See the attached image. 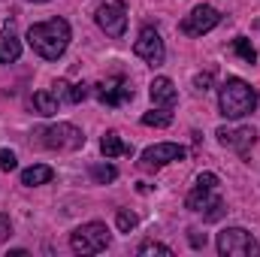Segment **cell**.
Returning a JSON list of instances; mask_svg holds the SVG:
<instances>
[{
    "label": "cell",
    "instance_id": "cell-11",
    "mask_svg": "<svg viewBox=\"0 0 260 257\" xmlns=\"http://www.w3.org/2000/svg\"><path fill=\"white\" fill-rule=\"evenodd\" d=\"M215 188H218V176H215V173H200V176H197L194 191L185 197V206H188L191 212H203V209L218 197Z\"/></svg>",
    "mask_w": 260,
    "mask_h": 257
},
{
    "label": "cell",
    "instance_id": "cell-7",
    "mask_svg": "<svg viewBox=\"0 0 260 257\" xmlns=\"http://www.w3.org/2000/svg\"><path fill=\"white\" fill-rule=\"evenodd\" d=\"M185 148L182 145H176V142H160V145H151V148H145L142 154H139V170H145V173H154V170H160V167H167V164H173V160H185Z\"/></svg>",
    "mask_w": 260,
    "mask_h": 257
},
{
    "label": "cell",
    "instance_id": "cell-29",
    "mask_svg": "<svg viewBox=\"0 0 260 257\" xmlns=\"http://www.w3.org/2000/svg\"><path fill=\"white\" fill-rule=\"evenodd\" d=\"M67 94H70V85H67L64 79H61V82H55V97H64V100H67Z\"/></svg>",
    "mask_w": 260,
    "mask_h": 257
},
{
    "label": "cell",
    "instance_id": "cell-20",
    "mask_svg": "<svg viewBox=\"0 0 260 257\" xmlns=\"http://www.w3.org/2000/svg\"><path fill=\"white\" fill-rule=\"evenodd\" d=\"M91 176H94L100 185H106V182H115V179H118V170H115L112 164H94V167H91Z\"/></svg>",
    "mask_w": 260,
    "mask_h": 257
},
{
    "label": "cell",
    "instance_id": "cell-17",
    "mask_svg": "<svg viewBox=\"0 0 260 257\" xmlns=\"http://www.w3.org/2000/svg\"><path fill=\"white\" fill-rule=\"evenodd\" d=\"M30 106L40 115H55L58 112V97H55V91H37L34 100H30Z\"/></svg>",
    "mask_w": 260,
    "mask_h": 257
},
{
    "label": "cell",
    "instance_id": "cell-9",
    "mask_svg": "<svg viewBox=\"0 0 260 257\" xmlns=\"http://www.w3.org/2000/svg\"><path fill=\"white\" fill-rule=\"evenodd\" d=\"M97 24H100V30H106V37H124V30H127V9H124V3L121 0H112V3H103V6H97Z\"/></svg>",
    "mask_w": 260,
    "mask_h": 257
},
{
    "label": "cell",
    "instance_id": "cell-31",
    "mask_svg": "<svg viewBox=\"0 0 260 257\" xmlns=\"http://www.w3.org/2000/svg\"><path fill=\"white\" fill-rule=\"evenodd\" d=\"M254 30H260V18H257V21H254Z\"/></svg>",
    "mask_w": 260,
    "mask_h": 257
},
{
    "label": "cell",
    "instance_id": "cell-4",
    "mask_svg": "<svg viewBox=\"0 0 260 257\" xmlns=\"http://www.w3.org/2000/svg\"><path fill=\"white\" fill-rule=\"evenodd\" d=\"M257 239L242 227H227L218 233V254L224 257H257Z\"/></svg>",
    "mask_w": 260,
    "mask_h": 257
},
{
    "label": "cell",
    "instance_id": "cell-2",
    "mask_svg": "<svg viewBox=\"0 0 260 257\" xmlns=\"http://www.w3.org/2000/svg\"><path fill=\"white\" fill-rule=\"evenodd\" d=\"M218 106H221V115L224 118H245L254 112L257 106V94L248 82L242 79H227L221 85V94H218Z\"/></svg>",
    "mask_w": 260,
    "mask_h": 257
},
{
    "label": "cell",
    "instance_id": "cell-23",
    "mask_svg": "<svg viewBox=\"0 0 260 257\" xmlns=\"http://www.w3.org/2000/svg\"><path fill=\"white\" fill-rule=\"evenodd\" d=\"M224 212H227V209H224V200H221V197H215V200L203 209V218H206V221H218Z\"/></svg>",
    "mask_w": 260,
    "mask_h": 257
},
{
    "label": "cell",
    "instance_id": "cell-10",
    "mask_svg": "<svg viewBox=\"0 0 260 257\" xmlns=\"http://www.w3.org/2000/svg\"><path fill=\"white\" fill-rule=\"evenodd\" d=\"M133 52H136L145 64H151V67L164 64L167 49H164V40H160L157 27H142L139 37H136V43H133Z\"/></svg>",
    "mask_w": 260,
    "mask_h": 257
},
{
    "label": "cell",
    "instance_id": "cell-24",
    "mask_svg": "<svg viewBox=\"0 0 260 257\" xmlns=\"http://www.w3.org/2000/svg\"><path fill=\"white\" fill-rule=\"evenodd\" d=\"M88 94H91V85L79 82V85H70V94H67V100H70V103H82Z\"/></svg>",
    "mask_w": 260,
    "mask_h": 257
},
{
    "label": "cell",
    "instance_id": "cell-21",
    "mask_svg": "<svg viewBox=\"0 0 260 257\" xmlns=\"http://www.w3.org/2000/svg\"><path fill=\"white\" fill-rule=\"evenodd\" d=\"M136 254H173V248L170 245H164V242H154V239H148V242H142L139 248H136Z\"/></svg>",
    "mask_w": 260,
    "mask_h": 257
},
{
    "label": "cell",
    "instance_id": "cell-1",
    "mask_svg": "<svg viewBox=\"0 0 260 257\" xmlns=\"http://www.w3.org/2000/svg\"><path fill=\"white\" fill-rule=\"evenodd\" d=\"M27 43L30 49L46 58V61H58L70 46V24L64 18H49V21H40V24H30L27 30Z\"/></svg>",
    "mask_w": 260,
    "mask_h": 257
},
{
    "label": "cell",
    "instance_id": "cell-3",
    "mask_svg": "<svg viewBox=\"0 0 260 257\" xmlns=\"http://www.w3.org/2000/svg\"><path fill=\"white\" fill-rule=\"evenodd\" d=\"M109 242H112V236H109L106 224H100V221L82 224L70 233V248L76 254H100V251L109 248Z\"/></svg>",
    "mask_w": 260,
    "mask_h": 257
},
{
    "label": "cell",
    "instance_id": "cell-27",
    "mask_svg": "<svg viewBox=\"0 0 260 257\" xmlns=\"http://www.w3.org/2000/svg\"><path fill=\"white\" fill-rule=\"evenodd\" d=\"M12 233V224H9V215H0V242Z\"/></svg>",
    "mask_w": 260,
    "mask_h": 257
},
{
    "label": "cell",
    "instance_id": "cell-13",
    "mask_svg": "<svg viewBox=\"0 0 260 257\" xmlns=\"http://www.w3.org/2000/svg\"><path fill=\"white\" fill-rule=\"evenodd\" d=\"M148 97H151V103H154V106H160V109H173V106H176V97H179V91H176L173 79H167V76H157V79L148 85Z\"/></svg>",
    "mask_w": 260,
    "mask_h": 257
},
{
    "label": "cell",
    "instance_id": "cell-14",
    "mask_svg": "<svg viewBox=\"0 0 260 257\" xmlns=\"http://www.w3.org/2000/svg\"><path fill=\"white\" fill-rule=\"evenodd\" d=\"M18 55H21V40H18L12 21H6V27L0 30V64H12V61H18Z\"/></svg>",
    "mask_w": 260,
    "mask_h": 257
},
{
    "label": "cell",
    "instance_id": "cell-8",
    "mask_svg": "<svg viewBox=\"0 0 260 257\" xmlns=\"http://www.w3.org/2000/svg\"><path fill=\"white\" fill-rule=\"evenodd\" d=\"M218 21H221V12L215 9V6H194L185 18H182V34L185 37H203V34H209L212 27H218Z\"/></svg>",
    "mask_w": 260,
    "mask_h": 257
},
{
    "label": "cell",
    "instance_id": "cell-30",
    "mask_svg": "<svg viewBox=\"0 0 260 257\" xmlns=\"http://www.w3.org/2000/svg\"><path fill=\"white\" fill-rule=\"evenodd\" d=\"M27 3H49V0H27Z\"/></svg>",
    "mask_w": 260,
    "mask_h": 257
},
{
    "label": "cell",
    "instance_id": "cell-16",
    "mask_svg": "<svg viewBox=\"0 0 260 257\" xmlns=\"http://www.w3.org/2000/svg\"><path fill=\"white\" fill-rule=\"evenodd\" d=\"M52 167H46V164H37V167H27L24 173H21V185H27V188H37V185H46V182H52Z\"/></svg>",
    "mask_w": 260,
    "mask_h": 257
},
{
    "label": "cell",
    "instance_id": "cell-5",
    "mask_svg": "<svg viewBox=\"0 0 260 257\" xmlns=\"http://www.w3.org/2000/svg\"><path fill=\"white\" fill-rule=\"evenodd\" d=\"M40 139H43V145L52 148V151H79V148L85 145V133L76 127V124H67V121L40 130Z\"/></svg>",
    "mask_w": 260,
    "mask_h": 257
},
{
    "label": "cell",
    "instance_id": "cell-19",
    "mask_svg": "<svg viewBox=\"0 0 260 257\" xmlns=\"http://www.w3.org/2000/svg\"><path fill=\"white\" fill-rule=\"evenodd\" d=\"M233 52H236L245 64H254V61H257V52H254V46H251L248 37H236V40H233Z\"/></svg>",
    "mask_w": 260,
    "mask_h": 257
},
{
    "label": "cell",
    "instance_id": "cell-12",
    "mask_svg": "<svg viewBox=\"0 0 260 257\" xmlns=\"http://www.w3.org/2000/svg\"><path fill=\"white\" fill-rule=\"evenodd\" d=\"M218 142L221 145H227V148H233V151H239V154H248V148L254 145V139H257V130L254 127H218Z\"/></svg>",
    "mask_w": 260,
    "mask_h": 257
},
{
    "label": "cell",
    "instance_id": "cell-25",
    "mask_svg": "<svg viewBox=\"0 0 260 257\" xmlns=\"http://www.w3.org/2000/svg\"><path fill=\"white\" fill-rule=\"evenodd\" d=\"M18 167V160H15V154L9 151V148H0V173H12Z\"/></svg>",
    "mask_w": 260,
    "mask_h": 257
},
{
    "label": "cell",
    "instance_id": "cell-6",
    "mask_svg": "<svg viewBox=\"0 0 260 257\" xmlns=\"http://www.w3.org/2000/svg\"><path fill=\"white\" fill-rule=\"evenodd\" d=\"M91 94L103 103V106H124L127 100H133V85H130V79L124 76H109V79H103V82H97L94 88H91Z\"/></svg>",
    "mask_w": 260,
    "mask_h": 257
},
{
    "label": "cell",
    "instance_id": "cell-15",
    "mask_svg": "<svg viewBox=\"0 0 260 257\" xmlns=\"http://www.w3.org/2000/svg\"><path fill=\"white\" fill-rule=\"evenodd\" d=\"M100 151H103L106 157H118V154H133V145L121 142V136H118L115 130H109V133L100 139Z\"/></svg>",
    "mask_w": 260,
    "mask_h": 257
},
{
    "label": "cell",
    "instance_id": "cell-22",
    "mask_svg": "<svg viewBox=\"0 0 260 257\" xmlns=\"http://www.w3.org/2000/svg\"><path fill=\"white\" fill-rule=\"evenodd\" d=\"M115 221H118V230L121 233H130L136 224H139V218L130 212V209H118V215H115Z\"/></svg>",
    "mask_w": 260,
    "mask_h": 257
},
{
    "label": "cell",
    "instance_id": "cell-28",
    "mask_svg": "<svg viewBox=\"0 0 260 257\" xmlns=\"http://www.w3.org/2000/svg\"><path fill=\"white\" fill-rule=\"evenodd\" d=\"M188 239H191V245H194V248H203V245H206V233L191 230V233H188Z\"/></svg>",
    "mask_w": 260,
    "mask_h": 257
},
{
    "label": "cell",
    "instance_id": "cell-26",
    "mask_svg": "<svg viewBox=\"0 0 260 257\" xmlns=\"http://www.w3.org/2000/svg\"><path fill=\"white\" fill-rule=\"evenodd\" d=\"M209 85H212V73H200V76H194L197 91H209Z\"/></svg>",
    "mask_w": 260,
    "mask_h": 257
},
{
    "label": "cell",
    "instance_id": "cell-18",
    "mask_svg": "<svg viewBox=\"0 0 260 257\" xmlns=\"http://www.w3.org/2000/svg\"><path fill=\"white\" fill-rule=\"evenodd\" d=\"M142 124L145 127H170L173 124V112L170 109H151L142 115Z\"/></svg>",
    "mask_w": 260,
    "mask_h": 257
}]
</instances>
